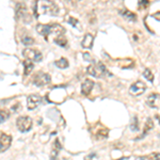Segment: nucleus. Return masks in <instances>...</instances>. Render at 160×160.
Instances as JSON below:
<instances>
[{"mask_svg": "<svg viewBox=\"0 0 160 160\" xmlns=\"http://www.w3.org/2000/svg\"><path fill=\"white\" fill-rule=\"evenodd\" d=\"M33 12H34L35 17H38L40 15L56 16L59 13V8L51 0H35L33 4Z\"/></svg>", "mask_w": 160, "mask_h": 160, "instance_id": "1", "label": "nucleus"}, {"mask_svg": "<svg viewBox=\"0 0 160 160\" xmlns=\"http://www.w3.org/2000/svg\"><path fill=\"white\" fill-rule=\"evenodd\" d=\"M37 31L40 33L41 35H43L46 40H49L50 38H52L53 40L65 33V29L62 27L61 25L58 24H52V25H38L37 26Z\"/></svg>", "mask_w": 160, "mask_h": 160, "instance_id": "2", "label": "nucleus"}, {"mask_svg": "<svg viewBox=\"0 0 160 160\" xmlns=\"http://www.w3.org/2000/svg\"><path fill=\"white\" fill-rule=\"evenodd\" d=\"M87 72H88V74L95 77V78H104L106 76H110L111 75L102 62H98V63H96V64L90 65L89 68H87Z\"/></svg>", "mask_w": 160, "mask_h": 160, "instance_id": "3", "label": "nucleus"}, {"mask_svg": "<svg viewBox=\"0 0 160 160\" xmlns=\"http://www.w3.org/2000/svg\"><path fill=\"white\" fill-rule=\"evenodd\" d=\"M16 126L20 132H28L32 128V118L30 117H19L16 121Z\"/></svg>", "mask_w": 160, "mask_h": 160, "instance_id": "4", "label": "nucleus"}, {"mask_svg": "<svg viewBox=\"0 0 160 160\" xmlns=\"http://www.w3.org/2000/svg\"><path fill=\"white\" fill-rule=\"evenodd\" d=\"M22 56L26 59L32 61V62H40L43 59V55L40 50L35 49V48H26L22 51Z\"/></svg>", "mask_w": 160, "mask_h": 160, "instance_id": "5", "label": "nucleus"}, {"mask_svg": "<svg viewBox=\"0 0 160 160\" xmlns=\"http://www.w3.org/2000/svg\"><path fill=\"white\" fill-rule=\"evenodd\" d=\"M16 14H17V17H18L20 20H22L24 22H26V24H30L31 22V16L25 4H22V3L17 4Z\"/></svg>", "mask_w": 160, "mask_h": 160, "instance_id": "6", "label": "nucleus"}, {"mask_svg": "<svg viewBox=\"0 0 160 160\" xmlns=\"http://www.w3.org/2000/svg\"><path fill=\"white\" fill-rule=\"evenodd\" d=\"M51 81V77L48 74L46 73H38L33 78V83L35 84L37 87H45L47 86L48 83Z\"/></svg>", "mask_w": 160, "mask_h": 160, "instance_id": "7", "label": "nucleus"}, {"mask_svg": "<svg viewBox=\"0 0 160 160\" xmlns=\"http://www.w3.org/2000/svg\"><path fill=\"white\" fill-rule=\"evenodd\" d=\"M146 90V86L144 82L142 81H137L135 83L131 84L130 89H129V92L131 95H135V96H140V95L143 94L144 92H145Z\"/></svg>", "mask_w": 160, "mask_h": 160, "instance_id": "8", "label": "nucleus"}, {"mask_svg": "<svg viewBox=\"0 0 160 160\" xmlns=\"http://www.w3.org/2000/svg\"><path fill=\"white\" fill-rule=\"evenodd\" d=\"M94 130H93V135L96 137L97 139H105L108 137V133H109V129L107 127H105L104 125L97 123L94 125Z\"/></svg>", "mask_w": 160, "mask_h": 160, "instance_id": "9", "label": "nucleus"}, {"mask_svg": "<svg viewBox=\"0 0 160 160\" xmlns=\"http://www.w3.org/2000/svg\"><path fill=\"white\" fill-rule=\"evenodd\" d=\"M12 143V137L7 133H2L0 136V153L6 152L8 148L11 146Z\"/></svg>", "mask_w": 160, "mask_h": 160, "instance_id": "10", "label": "nucleus"}, {"mask_svg": "<svg viewBox=\"0 0 160 160\" xmlns=\"http://www.w3.org/2000/svg\"><path fill=\"white\" fill-rule=\"evenodd\" d=\"M41 100H42V98H41L37 94H31L28 96L27 98V107L29 110H34L35 108L38 107V105L41 104Z\"/></svg>", "mask_w": 160, "mask_h": 160, "instance_id": "11", "label": "nucleus"}, {"mask_svg": "<svg viewBox=\"0 0 160 160\" xmlns=\"http://www.w3.org/2000/svg\"><path fill=\"white\" fill-rule=\"evenodd\" d=\"M93 88H94V81H92L91 79H86L81 86V93L88 96L91 93Z\"/></svg>", "mask_w": 160, "mask_h": 160, "instance_id": "12", "label": "nucleus"}, {"mask_svg": "<svg viewBox=\"0 0 160 160\" xmlns=\"http://www.w3.org/2000/svg\"><path fill=\"white\" fill-rule=\"evenodd\" d=\"M93 42H94V37L91 34V33H87L86 35H84L83 40H82L81 42V45L83 48H92L93 46Z\"/></svg>", "mask_w": 160, "mask_h": 160, "instance_id": "13", "label": "nucleus"}, {"mask_svg": "<svg viewBox=\"0 0 160 160\" xmlns=\"http://www.w3.org/2000/svg\"><path fill=\"white\" fill-rule=\"evenodd\" d=\"M60 149H61V143H60V141H59V139H56L55 142H53V145H52L51 158H57L58 154L60 153Z\"/></svg>", "mask_w": 160, "mask_h": 160, "instance_id": "14", "label": "nucleus"}, {"mask_svg": "<svg viewBox=\"0 0 160 160\" xmlns=\"http://www.w3.org/2000/svg\"><path fill=\"white\" fill-rule=\"evenodd\" d=\"M133 65H135V62L131 60V59H124V60L118 61V66H121L123 68H133Z\"/></svg>", "mask_w": 160, "mask_h": 160, "instance_id": "15", "label": "nucleus"}, {"mask_svg": "<svg viewBox=\"0 0 160 160\" xmlns=\"http://www.w3.org/2000/svg\"><path fill=\"white\" fill-rule=\"evenodd\" d=\"M24 65H25V71H24V74L25 76H28V75L31 74V72L33 71L34 68V65H33V62L26 59V61L24 62Z\"/></svg>", "mask_w": 160, "mask_h": 160, "instance_id": "16", "label": "nucleus"}, {"mask_svg": "<svg viewBox=\"0 0 160 160\" xmlns=\"http://www.w3.org/2000/svg\"><path fill=\"white\" fill-rule=\"evenodd\" d=\"M55 64H56L57 68H61V69H64V68H68V65H69L68 61L66 60L65 58H60L59 60H57L55 62Z\"/></svg>", "mask_w": 160, "mask_h": 160, "instance_id": "17", "label": "nucleus"}, {"mask_svg": "<svg viewBox=\"0 0 160 160\" xmlns=\"http://www.w3.org/2000/svg\"><path fill=\"white\" fill-rule=\"evenodd\" d=\"M53 42H55L56 44H58L59 46H62V47H65L66 44H68V41H66V38L64 37V34L57 37L55 40H53Z\"/></svg>", "mask_w": 160, "mask_h": 160, "instance_id": "18", "label": "nucleus"}, {"mask_svg": "<svg viewBox=\"0 0 160 160\" xmlns=\"http://www.w3.org/2000/svg\"><path fill=\"white\" fill-rule=\"evenodd\" d=\"M157 97H158V95H157V94H151V95H149V96L148 97V100H146L148 105L151 106L152 108H156Z\"/></svg>", "mask_w": 160, "mask_h": 160, "instance_id": "19", "label": "nucleus"}, {"mask_svg": "<svg viewBox=\"0 0 160 160\" xmlns=\"http://www.w3.org/2000/svg\"><path fill=\"white\" fill-rule=\"evenodd\" d=\"M154 127V122L152 121V118H148V122H146L145 126H144V130H143V136L148 135V132L149 130L152 129V128ZM142 136V137H143Z\"/></svg>", "mask_w": 160, "mask_h": 160, "instance_id": "20", "label": "nucleus"}, {"mask_svg": "<svg viewBox=\"0 0 160 160\" xmlns=\"http://www.w3.org/2000/svg\"><path fill=\"white\" fill-rule=\"evenodd\" d=\"M122 13V15L124 17H126L128 20H135L137 18V16H136V14H133L132 12H130V11H128V10H124V11L121 12Z\"/></svg>", "mask_w": 160, "mask_h": 160, "instance_id": "21", "label": "nucleus"}, {"mask_svg": "<svg viewBox=\"0 0 160 160\" xmlns=\"http://www.w3.org/2000/svg\"><path fill=\"white\" fill-rule=\"evenodd\" d=\"M10 118V113L8 110H0V123H4Z\"/></svg>", "mask_w": 160, "mask_h": 160, "instance_id": "22", "label": "nucleus"}, {"mask_svg": "<svg viewBox=\"0 0 160 160\" xmlns=\"http://www.w3.org/2000/svg\"><path fill=\"white\" fill-rule=\"evenodd\" d=\"M143 76L145 77V78L148 79L149 82H154V74L152 73L151 69L146 68L145 71H144V73H143Z\"/></svg>", "mask_w": 160, "mask_h": 160, "instance_id": "23", "label": "nucleus"}, {"mask_svg": "<svg viewBox=\"0 0 160 160\" xmlns=\"http://www.w3.org/2000/svg\"><path fill=\"white\" fill-rule=\"evenodd\" d=\"M130 129L132 131H138L139 129V126H138V118H133V121L130 125Z\"/></svg>", "mask_w": 160, "mask_h": 160, "instance_id": "24", "label": "nucleus"}, {"mask_svg": "<svg viewBox=\"0 0 160 160\" xmlns=\"http://www.w3.org/2000/svg\"><path fill=\"white\" fill-rule=\"evenodd\" d=\"M22 43H24L25 45H32V44L34 43V40L30 37H26L22 38Z\"/></svg>", "mask_w": 160, "mask_h": 160, "instance_id": "25", "label": "nucleus"}, {"mask_svg": "<svg viewBox=\"0 0 160 160\" xmlns=\"http://www.w3.org/2000/svg\"><path fill=\"white\" fill-rule=\"evenodd\" d=\"M68 22H69V24H71V25L75 26V27H77V25L79 24L78 19L74 18V17H68Z\"/></svg>", "mask_w": 160, "mask_h": 160, "instance_id": "26", "label": "nucleus"}, {"mask_svg": "<svg viewBox=\"0 0 160 160\" xmlns=\"http://www.w3.org/2000/svg\"><path fill=\"white\" fill-rule=\"evenodd\" d=\"M148 3H149L148 0H141V1H140V8H141V9H146V8L148 7Z\"/></svg>", "mask_w": 160, "mask_h": 160, "instance_id": "27", "label": "nucleus"}, {"mask_svg": "<svg viewBox=\"0 0 160 160\" xmlns=\"http://www.w3.org/2000/svg\"><path fill=\"white\" fill-rule=\"evenodd\" d=\"M146 158H153V159H158V160H160V154L159 153L152 154V155H149V156L146 157Z\"/></svg>", "mask_w": 160, "mask_h": 160, "instance_id": "28", "label": "nucleus"}, {"mask_svg": "<svg viewBox=\"0 0 160 160\" xmlns=\"http://www.w3.org/2000/svg\"><path fill=\"white\" fill-rule=\"evenodd\" d=\"M153 17H154L155 19H157V20H159V22H160V12H156L153 15Z\"/></svg>", "mask_w": 160, "mask_h": 160, "instance_id": "29", "label": "nucleus"}, {"mask_svg": "<svg viewBox=\"0 0 160 160\" xmlns=\"http://www.w3.org/2000/svg\"><path fill=\"white\" fill-rule=\"evenodd\" d=\"M83 57H84V60H88V61H93L91 58H90V53H83Z\"/></svg>", "mask_w": 160, "mask_h": 160, "instance_id": "30", "label": "nucleus"}, {"mask_svg": "<svg viewBox=\"0 0 160 160\" xmlns=\"http://www.w3.org/2000/svg\"><path fill=\"white\" fill-rule=\"evenodd\" d=\"M156 118L159 121V123H160V115H156Z\"/></svg>", "mask_w": 160, "mask_h": 160, "instance_id": "31", "label": "nucleus"}]
</instances>
